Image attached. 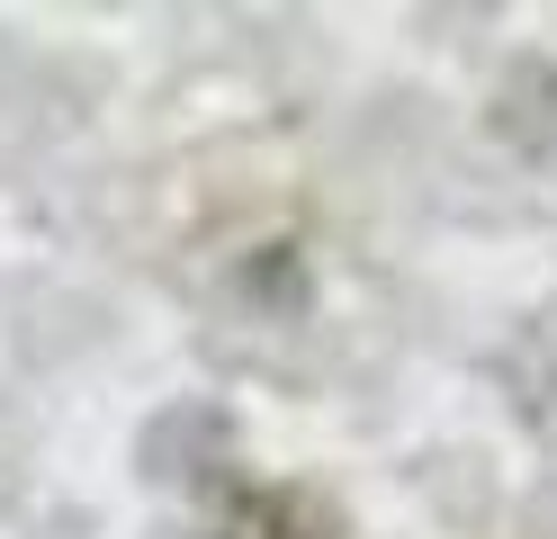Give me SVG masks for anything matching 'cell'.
Listing matches in <instances>:
<instances>
[{"mask_svg":"<svg viewBox=\"0 0 557 539\" xmlns=\"http://www.w3.org/2000/svg\"><path fill=\"white\" fill-rule=\"evenodd\" d=\"M207 539H351V530L315 486H234L207 522Z\"/></svg>","mask_w":557,"mask_h":539,"instance_id":"obj_1","label":"cell"}]
</instances>
